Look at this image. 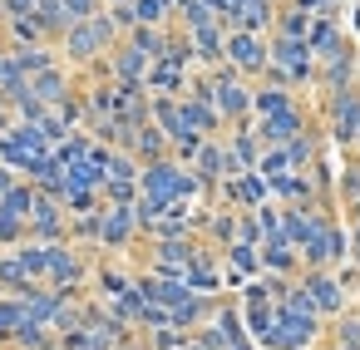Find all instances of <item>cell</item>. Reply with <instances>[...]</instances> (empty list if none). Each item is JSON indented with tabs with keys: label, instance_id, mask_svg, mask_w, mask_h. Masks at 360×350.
Instances as JSON below:
<instances>
[{
	"label": "cell",
	"instance_id": "1",
	"mask_svg": "<svg viewBox=\"0 0 360 350\" xmlns=\"http://www.w3.org/2000/svg\"><path fill=\"white\" fill-rule=\"evenodd\" d=\"M124 35H119V25L109 20V11H99L94 20H79V25H70L65 35H60V65L65 70H99L104 65V55L119 45Z\"/></svg>",
	"mask_w": 360,
	"mask_h": 350
},
{
	"label": "cell",
	"instance_id": "2",
	"mask_svg": "<svg viewBox=\"0 0 360 350\" xmlns=\"http://www.w3.org/2000/svg\"><path fill=\"white\" fill-rule=\"evenodd\" d=\"M198 193H207V188H202V183L193 178V168L178 163V158H158V163L139 168V197L153 202V207H163V212L188 207Z\"/></svg>",
	"mask_w": 360,
	"mask_h": 350
},
{
	"label": "cell",
	"instance_id": "3",
	"mask_svg": "<svg viewBox=\"0 0 360 350\" xmlns=\"http://www.w3.org/2000/svg\"><path fill=\"white\" fill-rule=\"evenodd\" d=\"M350 261V242H345V227L335 222V212H321L311 242L301 247V271H335Z\"/></svg>",
	"mask_w": 360,
	"mask_h": 350
},
{
	"label": "cell",
	"instance_id": "4",
	"mask_svg": "<svg viewBox=\"0 0 360 350\" xmlns=\"http://www.w3.org/2000/svg\"><path fill=\"white\" fill-rule=\"evenodd\" d=\"M207 84H212V109H217L222 129H237V124L252 119V84L242 74H232L227 65H217V70H207Z\"/></svg>",
	"mask_w": 360,
	"mask_h": 350
},
{
	"label": "cell",
	"instance_id": "5",
	"mask_svg": "<svg viewBox=\"0 0 360 350\" xmlns=\"http://www.w3.org/2000/svg\"><path fill=\"white\" fill-rule=\"evenodd\" d=\"M316 335H321V320H316V316H296V311L276 306V311H271V325H266V335H262V345H266V350H311Z\"/></svg>",
	"mask_w": 360,
	"mask_h": 350
},
{
	"label": "cell",
	"instance_id": "6",
	"mask_svg": "<svg viewBox=\"0 0 360 350\" xmlns=\"http://www.w3.org/2000/svg\"><path fill=\"white\" fill-rule=\"evenodd\" d=\"M222 65L232 74H242L247 84H257L266 74V40L262 35H247V30H227L222 40Z\"/></svg>",
	"mask_w": 360,
	"mask_h": 350
},
{
	"label": "cell",
	"instance_id": "7",
	"mask_svg": "<svg viewBox=\"0 0 360 350\" xmlns=\"http://www.w3.org/2000/svg\"><path fill=\"white\" fill-rule=\"evenodd\" d=\"M311 129V114H306V104L296 99L291 109H281V114H266V119H252V134H257V143L262 148H286L296 134H306Z\"/></svg>",
	"mask_w": 360,
	"mask_h": 350
},
{
	"label": "cell",
	"instance_id": "8",
	"mask_svg": "<svg viewBox=\"0 0 360 350\" xmlns=\"http://www.w3.org/2000/svg\"><path fill=\"white\" fill-rule=\"evenodd\" d=\"M296 281H301V291L311 296V306H316L321 320H335L340 311H350V291L340 286L335 271H301Z\"/></svg>",
	"mask_w": 360,
	"mask_h": 350
},
{
	"label": "cell",
	"instance_id": "9",
	"mask_svg": "<svg viewBox=\"0 0 360 350\" xmlns=\"http://www.w3.org/2000/svg\"><path fill=\"white\" fill-rule=\"evenodd\" d=\"M25 242H70V212L60 207V197L35 193V207L25 217Z\"/></svg>",
	"mask_w": 360,
	"mask_h": 350
},
{
	"label": "cell",
	"instance_id": "10",
	"mask_svg": "<svg viewBox=\"0 0 360 350\" xmlns=\"http://www.w3.org/2000/svg\"><path fill=\"white\" fill-rule=\"evenodd\" d=\"M198 247H202V237H153V242H148L143 266H148V271H158V276H183Z\"/></svg>",
	"mask_w": 360,
	"mask_h": 350
},
{
	"label": "cell",
	"instance_id": "11",
	"mask_svg": "<svg viewBox=\"0 0 360 350\" xmlns=\"http://www.w3.org/2000/svg\"><path fill=\"white\" fill-rule=\"evenodd\" d=\"M306 50H311L316 70H321V65H335V60H345V55H355V45H350V35L340 30V20H321V15H311Z\"/></svg>",
	"mask_w": 360,
	"mask_h": 350
},
{
	"label": "cell",
	"instance_id": "12",
	"mask_svg": "<svg viewBox=\"0 0 360 350\" xmlns=\"http://www.w3.org/2000/svg\"><path fill=\"white\" fill-rule=\"evenodd\" d=\"M326 129H330V138H335L340 148L355 143V134H360V89H335V94H326Z\"/></svg>",
	"mask_w": 360,
	"mask_h": 350
},
{
	"label": "cell",
	"instance_id": "13",
	"mask_svg": "<svg viewBox=\"0 0 360 350\" xmlns=\"http://www.w3.org/2000/svg\"><path fill=\"white\" fill-rule=\"evenodd\" d=\"M139 242V217H134V207H104L99 212V252H109V257H119L124 247H134Z\"/></svg>",
	"mask_w": 360,
	"mask_h": 350
},
{
	"label": "cell",
	"instance_id": "14",
	"mask_svg": "<svg viewBox=\"0 0 360 350\" xmlns=\"http://www.w3.org/2000/svg\"><path fill=\"white\" fill-rule=\"evenodd\" d=\"M183 286L198 291V296H222V257H217L207 242L193 252V261H188V271H183Z\"/></svg>",
	"mask_w": 360,
	"mask_h": 350
},
{
	"label": "cell",
	"instance_id": "15",
	"mask_svg": "<svg viewBox=\"0 0 360 350\" xmlns=\"http://www.w3.org/2000/svg\"><path fill=\"white\" fill-rule=\"evenodd\" d=\"M257 261H262V276H281V281H296L301 276V252L276 232L257 247Z\"/></svg>",
	"mask_w": 360,
	"mask_h": 350
},
{
	"label": "cell",
	"instance_id": "16",
	"mask_svg": "<svg viewBox=\"0 0 360 350\" xmlns=\"http://www.w3.org/2000/svg\"><path fill=\"white\" fill-rule=\"evenodd\" d=\"M25 89H30V94H35V99H40V104H45L50 114H55V109H60V104H65V99H70V94L79 89V84H75V70H65V65H55V70H45V74H35V79H30Z\"/></svg>",
	"mask_w": 360,
	"mask_h": 350
},
{
	"label": "cell",
	"instance_id": "17",
	"mask_svg": "<svg viewBox=\"0 0 360 350\" xmlns=\"http://www.w3.org/2000/svg\"><path fill=\"white\" fill-rule=\"evenodd\" d=\"M188 79H193V70H183V65H173V60H153L148 74H143V89H148L153 99H178V94L188 89Z\"/></svg>",
	"mask_w": 360,
	"mask_h": 350
},
{
	"label": "cell",
	"instance_id": "18",
	"mask_svg": "<svg viewBox=\"0 0 360 350\" xmlns=\"http://www.w3.org/2000/svg\"><path fill=\"white\" fill-rule=\"evenodd\" d=\"M321 212H330V207H321V202H316V207H281V202H276V217H281V237H286V242H291V247L301 252V247L311 242V232H316Z\"/></svg>",
	"mask_w": 360,
	"mask_h": 350
},
{
	"label": "cell",
	"instance_id": "19",
	"mask_svg": "<svg viewBox=\"0 0 360 350\" xmlns=\"http://www.w3.org/2000/svg\"><path fill=\"white\" fill-rule=\"evenodd\" d=\"M178 114H183V124H188V134H198V138H222V134H227L222 119H217V109H212L207 99L183 94V99H178Z\"/></svg>",
	"mask_w": 360,
	"mask_h": 350
},
{
	"label": "cell",
	"instance_id": "20",
	"mask_svg": "<svg viewBox=\"0 0 360 350\" xmlns=\"http://www.w3.org/2000/svg\"><path fill=\"white\" fill-rule=\"evenodd\" d=\"M271 20H276V0H247V6L232 11L227 30H247V35H271Z\"/></svg>",
	"mask_w": 360,
	"mask_h": 350
},
{
	"label": "cell",
	"instance_id": "21",
	"mask_svg": "<svg viewBox=\"0 0 360 350\" xmlns=\"http://www.w3.org/2000/svg\"><path fill=\"white\" fill-rule=\"evenodd\" d=\"M321 143H326V134H321L316 124H311L306 134H296V138L281 148V153H286V168H291V173H311V168L321 163Z\"/></svg>",
	"mask_w": 360,
	"mask_h": 350
},
{
	"label": "cell",
	"instance_id": "22",
	"mask_svg": "<svg viewBox=\"0 0 360 350\" xmlns=\"http://www.w3.org/2000/svg\"><path fill=\"white\" fill-rule=\"evenodd\" d=\"M291 104H296V89H281V84H266V79L252 84V119L281 114V109H291Z\"/></svg>",
	"mask_w": 360,
	"mask_h": 350
},
{
	"label": "cell",
	"instance_id": "23",
	"mask_svg": "<svg viewBox=\"0 0 360 350\" xmlns=\"http://www.w3.org/2000/svg\"><path fill=\"white\" fill-rule=\"evenodd\" d=\"M30 20L40 25L45 45H60V35L70 30V15H65V6H60V0H35V11H30Z\"/></svg>",
	"mask_w": 360,
	"mask_h": 350
},
{
	"label": "cell",
	"instance_id": "24",
	"mask_svg": "<svg viewBox=\"0 0 360 350\" xmlns=\"http://www.w3.org/2000/svg\"><path fill=\"white\" fill-rule=\"evenodd\" d=\"M129 153H134V163L139 168H148V163H158V158H168V138L153 129V124H143L139 134H134V143H129Z\"/></svg>",
	"mask_w": 360,
	"mask_h": 350
},
{
	"label": "cell",
	"instance_id": "25",
	"mask_svg": "<svg viewBox=\"0 0 360 350\" xmlns=\"http://www.w3.org/2000/svg\"><path fill=\"white\" fill-rule=\"evenodd\" d=\"M11 60L20 65V74H25V79H35V74H45V70H55V65H60L55 45H25V50H11Z\"/></svg>",
	"mask_w": 360,
	"mask_h": 350
},
{
	"label": "cell",
	"instance_id": "26",
	"mask_svg": "<svg viewBox=\"0 0 360 350\" xmlns=\"http://www.w3.org/2000/svg\"><path fill=\"white\" fill-rule=\"evenodd\" d=\"M306 30H311V15H306V11H296L291 0H281V6H276V20H271V35L306 40Z\"/></svg>",
	"mask_w": 360,
	"mask_h": 350
},
{
	"label": "cell",
	"instance_id": "27",
	"mask_svg": "<svg viewBox=\"0 0 360 350\" xmlns=\"http://www.w3.org/2000/svg\"><path fill=\"white\" fill-rule=\"evenodd\" d=\"M94 281H99V301H114V296H124V291L134 286V276H129L124 266H114V261H99Z\"/></svg>",
	"mask_w": 360,
	"mask_h": 350
},
{
	"label": "cell",
	"instance_id": "28",
	"mask_svg": "<svg viewBox=\"0 0 360 350\" xmlns=\"http://www.w3.org/2000/svg\"><path fill=\"white\" fill-rule=\"evenodd\" d=\"M134 11V25H148V30H168L173 25V11L163 6V0H129Z\"/></svg>",
	"mask_w": 360,
	"mask_h": 350
},
{
	"label": "cell",
	"instance_id": "29",
	"mask_svg": "<svg viewBox=\"0 0 360 350\" xmlns=\"http://www.w3.org/2000/svg\"><path fill=\"white\" fill-rule=\"evenodd\" d=\"M25 286H35V281L25 276L20 257H15V252H6V257H0V296H20Z\"/></svg>",
	"mask_w": 360,
	"mask_h": 350
},
{
	"label": "cell",
	"instance_id": "30",
	"mask_svg": "<svg viewBox=\"0 0 360 350\" xmlns=\"http://www.w3.org/2000/svg\"><path fill=\"white\" fill-rule=\"evenodd\" d=\"M222 261H227L232 271H242V276H262L257 247H247V242H232V247H222Z\"/></svg>",
	"mask_w": 360,
	"mask_h": 350
},
{
	"label": "cell",
	"instance_id": "31",
	"mask_svg": "<svg viewBox=\"0 0 360 350\" xmlns=\"http://www.w3.org/2000/svg\"><path fill=\"white\" fill-rule=\"evenodd\" d=\"M330 345H360V311H340V316H335Z\"/></svg>",
	"mask_w": 360,
	"mask_h": 350
},
{
	"label": "cell",
	"instance_id": "32",
	"mask_svg": "<svg viewBox=\"0 0 360 350\" xmlns=\"http://www.w3.org/2000/svg\"><path fill=\"white\" fill-rule=\"evenodd\" d=\"M60 6H65L70 25H79V20H94V15L104 11V0H60Z\"/></svg>",
	"mask_w": 360,
	"mask_h": 350
},
{
	"label": "cell",
	"instance_id": "33",
	"mask_svg": "<svg viewBox=\"0 0 360 350\" xmlns=\"http://www.w3.org/2000/svg\"><path fill=\"white\" fill-rule=\"evenodd\" d=\"M0 6H6V20H20V15L35 11V0H0Z\"/></svg>",
	"mask_w": 360,
	"mask_h": 350
},
{
	"label": "cell",
	"instance_id": "34",
	"mask_svg": "<svg viewBox=\"0 0 360 350\" xmlns=\"http://www.w3.org/2000/svg\"><path fill=\"white\" fill-rule=\"evenodd\" d=\"M345 242H350V266L360 271V227H350V232H345Z\"/></svg>",
	"mask_w": 360,
	"mask_h": 350
},
{
	"label": "cell",
	"instance_id": "35",
	"mask_svg": "<svg viewBox=\"0 0 360 350\" xmlns=\"http://www.w3.org/2000/svg\"><path fill=\"white\" fill-rule=\"evenodd\" d=\"M291 6H296V11H306V15H316V11L326 6V0H291Z\"/></svg>",
	"mask_w": 360,
	"mask_h": 350
},
{
	"label": "cell",
	"instance_id": "36",
	"mask_svg": "<svg viewBox=\"0 0 360 350\" xmlns=\"http://www.w3.org/2000/svg\"><path fill=\"white\" fill-rule=\"evenodd\" d=\"M237 6H247V0H222V30H227V20H232V11Z\"/></svg>",
	"mask_w": 360,
	"mask_h": 350
},
{
	"label": "cell",
	"instance_id": "37",
	"mask_svg": "<svg viewBox=\"0 0 360 350\" xmlns=\"http://www.w3.org/2000/svg\"><path fill=\"white\" fill-rule=\"evenodd\" d=\"M163 6H168V11H173V15H178V11H183V6H188V0H163Z\"/></svg>",
	"mask_w": 360,
	"mask_h": 350
},
{
	"label": "cell",
	"instance_id": "38",
	"mask_svg": "<svg viewBox=\"0 0 360 350\" xmlns=\"http://www.w3.org/2000/svg\"><path fill=\"white\" fill-rule=\"evenodd\" d=\"M40 350H65V345H60V340H50V345H40Z\"/></svg>",
	"mask_w": 360,
	"mask_h": 350
},
{
	"label": "cell",
	"instance_id": "39",
	"mask_svg": "<svg viewBox=\"0 0 360 350\" xmlns=\"http://www.w3.org/2000/svg\"><path fill=\"white\" fill-rule=\"evenodd\" d=\"M350 227H360V207H355V212H350Z\"/></svg>",
	"mask_w": 360,
	"mask_h": 350
},
{
	"label": "cell",
	"instance_id": "40",
	"mask_svg": "<svg viewBox=\"0 0 360 350\" xmlns=\"http://www.w3.org/2000/svg\"><path fill=\"white\" fill-rule=\"evenodd\" d=\"M330 350H360V345H330Z\"/></svg>",
	"mask_w": 360,
	"mask_h": 350
},
{
	"label": "cell",
	"instance_id": "41",
	"mask_svg": "<svg viewBox=\"0 0 360 350\" xmlns=\"http://www.w3.org/2000/svg\"><path fill=\"white\" fill-rule=\"evenodd\" d=\"M104 6H129V0H104Z\"/></svg>",
	"mask_w": 360,
	"mask_h": 350
},
{
	"label": "cell",
	"instance_id": "42",
	"mask_svg": "<svg viewBox=\"0 0 360 350\" xmlns=\"http://www.w3.org/2000/svg\"><path fill=\"white\" fill-rule=\"evenodd\" d=\"M0 30H6V6H0Z\"/></svg>",
	"mask_w": 360,
	"mask_h": 350
},
{
	"label": "cell",
	"instance_id": "43",
	"mask_svg": "<svg viewBox=\"0 0 360 350\" xmlns=\"http://www.w3.org/2000/svg\"><path fill=\"white\" fill-rule=\"evenodd\" d=\"M0 350H20V345H0Z\"/></svg>",
	"mask_w": 360,
	"mask_h": 350
}]
</instances>
